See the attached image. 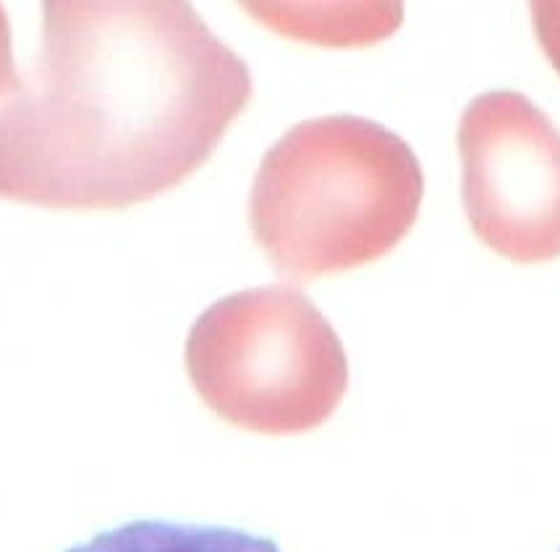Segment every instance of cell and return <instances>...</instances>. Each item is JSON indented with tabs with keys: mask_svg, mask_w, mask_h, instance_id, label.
Returning <instances> with one entry per match:
<instances>
[{
	"mask_svg": "<svg viewBox=\"0 0 560 552\" xmlns=\"http://www.w3.org/2000/svg\"><path fill=\"white\" fill-rule=\"evenodd\" d=\"M422 191L415 150L390 129L359 116L312 118L262 157L252 234L283 275L353 270L409 234Z\"/></svg>",
	"mask_w": 560,
	"mask_h": 552,
	"instance_id": "2",
	"label": "cell"
},
{
	"mask_svg": "<svg viewBox=\"0 0 560 552\" xmlns=\"http://www.w3.org/2000/svg\"><path fill=\"white\" fill-rule=\"evenodd\" d=\"M532 19H535V32L545 56L560 74V0L532 3Z\"/></svg>",
	"mask_w": 560,
	"mask_h": 552,
	"instance_id": "6",
	"label": "cell"
},
{
	"mask_svg": "<svg viewBox=\"0 0 560 552\" xmlns=\"http://www.w3.org/2000/svg\"><path fill=\"white\" fill-rule=\"evenodd\" d=\"M66 552H280L270 537L178 521H129Z\"/></svg>",
	"mask_w": 560,
	"mask_h": 552,
	"instance_id": "5",
	"label": "cell"
},
{
	"mask_svg": "<svg viewBox=\"0 0 560 552\" xmlns=\"http://www.w3.org/2000/svg\"><path fill=\"white\" fill-rule=\"evenodd\" d=\"M252 97L242 58L189 3H50L43 79L0 124V191L77 210L163 195Z\"/></svg>",
	"mask_w": 560,
	"mask_h": 552,
	"instance_id": "1",
	"label": "cell"
},
{
	"mask_svg": "<svg viewBox=\"0 0 560 552\" xmlns=\"http://www.w3.org/2000/svg\"><path fill=\"white\" fill-rule=\"evenodd\" d=\"M5 66V48H0V69Z\"/></svg>",
	"mask_w": 560,
	"mask_h": 552,
	"instance_id": "7",
	"label": "cell"
},
{
	"mask_svg": "<svg viewBox=\"0 0 560 552\" xmlns=\"http://www.w3.org/2000/svg\"><path fill=\"white\" fill-rule=\"evenodd\" d=\"M186 372L220 419L262 435L319 427L349 388L341 338L291 285L238 291L202 312Z\"/></svg>",
	"mask_w": 560,
	"mask_h": 552,
	"instance_id": "3",
	"label": "cell"
},
{
	"mask_svg": "<svg viewBox=\"0 0 560 552\" xmlns=\"http://www.w3.org/2000/svg\"><path fill=\"white\" fill-rule=\"evenodd\" d=\"M475 234L513 262L560 257V131L522 92H485L458 126Z\"/></svg>",
	"mask_w": 560,
	"mask_h": 552,
	"instance_id": "4",
	"label": "cell"
}]
</instances>
